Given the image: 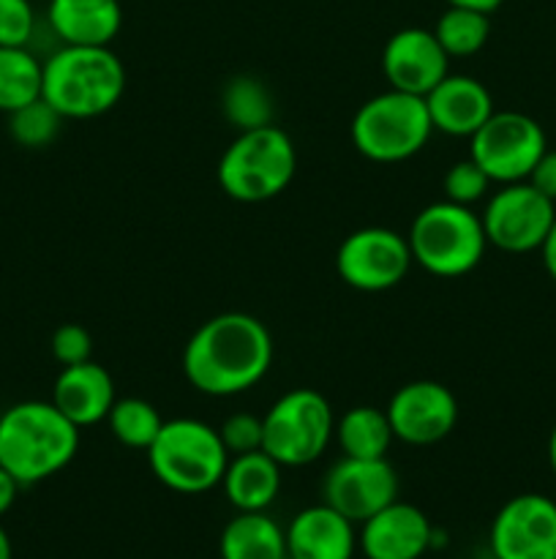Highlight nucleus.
Listing matches in <instances>:
<instances>
[{"label":"nucleus","instance_id":"nucleus-1","mask_svg":"<svg viewBox=\"0 0 556 559\" xmlns=\"http://www.w3.org/2000/svg\"><path fill=\"white\" fill-rule=\"evenodd\" d=\"M273 364V336L245 311H223L202 322L183 349V374L194 391L227 399L251 391Z\"/></svg>","mask_w":556,"mask_h":559},{"label":"nucleus","instance_id":"nucleus-2","mask_svg":"<svg viewBox=\"0 0 556 559\" xmlns=\"http://www.w3.org/2000/svg\"><path fill=\"white\" fill-rule=\"evenodd\" d=\"M80 437L52 402H20L0 413V464L20 486L41 484L74 462Z\"/></svg>","mask_w":556,"mask_h":559},{"label":"nucleus","instance_id":"nucleus-3","mask_svg":"<svg viewBox=\"0 0 556 559\" xmlns=\"http://www.w3.org/2000/svg\"><path fill=\"white\" fill-rule=\"evenodd\" d=\"M125 93V66L109 47L60 44L44 60L41 98L65 120H90L109 112Z\"/></svg>","mask_w":556,"mask_h":559},{"label":"nucleus","instance_id":"nucleus-4","mask_svg":"<svg viewBox=\"0 0 556 559\" xmlns=\"http://www.w3.org/2000/svg\"><path fill=\"white\" fill-rule=\"evenodd\" d=\"M298 173V147L276 123L238 131L218 162V186L238 202H267L287 191Z\"/></svg>","mask_w":556,"mask_h":559},{"label":"nucleus","instance_id":"nucleus-5","mask_svg":"<svg viewBox=\"0 0 556 559\" xmlns=\"http://www.w3.org/2000/svg\"><path fill=\"white\" fill-rule=\"evenodd\" d=\"M145 453L158 484L178 495H205L216 489L229 464V451L218 429L196 418L164 420Z\"/></svg>","mask_w":556,"mask_h":559},{"label":"nucleus","instance_id":"nucleus-6","mask_svg":"<svg viewBox=\"0 0 556 559\" xmlns=\"http://www.w3.org/2000/svg\"><path fill=\"white\" fill-rule=\"evenodd\" d=\"M409 251L425 273L458 278L480 265L485 254V229L472 207L439 200L425 205L409 227Z\"/></svg>","mask_w":556,"mask_h":559},{"label":"nucleus","instance_id":"nucleus-7","mask_svg":"<svg viewBox=\"0 0 556 559\" xmlns=\"http://www.w3.org/2000/svg\"><path fill=\"white\" fill-rule=\"evenodd\" d=\"M354 151L376 164H398L418 156L428 145L434 126L423 96H412L390 87L360 104L352 126Z\"/></svg>","mask_w":556,"mask_h":559},{"label":"nucleus","instance_id":"nucleus-8","mask_svg":"<svg viewBox=\"0 0 556 559\" xmlns=\"http://www.w3.org/2000/svg\"><path fill=\"white\" fill-rule=\"evenodd\" d=\"M265 440L262 451L281 467L314 464L336 435V415L330 402L314 388H292L278 396L262 415Z\"/></svg>","mask_w":556,"mask_h":559},{"label":"nucleus","instance_id":"nucleus-9","mask_svg":"<svg viewBox=\"0 0 556 559\" xmlns=\"http://www.w3.org/2000/svg\"><path fill=\"white\" fill-rule=\"evenodd\" d=\"M543 126L523 112L494 109L488 120L469 136V158L483 167L491 183H521L545 153Z\"/></svg>","mask_w":556,"mask_h":559},{"label":"nucleus","instance_id":"nucleus-10","mask_svg":"<svg viewBox=\"0 0 556 559\" xmlns=\"http://www.w3.org/2000/svg\"><path fill=\"white\" fill-rule=\"evenodd\" d=\"M485 240L505 254L540 251L545 235L556 222V202L540 194L529 180L499 186L485 202L483 213Z\"/></svg>","mask_w":556,"mask_h":559},{"label":"nucleus","instance_id":"nucleus-11","mask_svg":"<svg viewBox=\"0 0 556 559\" xmlns=\"http://www.w3.org/2000/svg\"><path fill=\"white\" fill-rule=\"evenodd\" d=\"M414 265L407 235L387 227H363L341 240L336 271L358 293H385L398 287Z\"/></svg>","mask_w":556,"mask_h":559},{"label":"nucleus","instance_id":"nucleus-12","mask_svg":"<svg viewBox=\"0 0 556 559\" xmlns=\"http://www.w3.org/2000/svg\"><path fill=\"white\" fill-rule=\"evenodd\" d=\"M322 497L349 522L363 524L398 500V475L387 459L343 456L327 469Z\"/></svg>","mask_w":556,"mask_h":559},{"label":"nucleus","instance_id":"nucleus-13","mask_svg":"<svg viewBox=\"0 0 556 559\" xmlns=\"http://www.w3.org/2000/svg\"><path fill=\"white\" fill-rule=\"evenodd\" d=\"M392 437L407 445H436L452 435L458 424V402L452 391L434 380H414L398 388L387 402Z\"/></svg>","mask_w":556,"mask_h":559},{"label":"nucleus","instance_id":"nucleus-14","mask_svg":"<svg viewBox=\"0 0 556 559\" xmlns=\"http://www.w3.org/2000/svg\"><path fill=\"white\" fill-rule=\"evenodd\" d=\"M496 559H556V500L518 495L507 500L491 524Z\"/></svg>","mask_w":556,"mask_h":559},{"label":"nucleus","instance_id":"nucleus-15","mask_svg":"<svg viewBox=\"0 0 556 559\" xmlns=\"http://www.w3.org/2000/svg\"><path fill=\"white\" fill-rule=\"evenodd\" d=\"M382 74L396 91L425 96L450 74V55L428 27H403L382 49Z\"/></svg>","mask_w":556,"mask_h":559},{"label":"nucleus","instance_id":"nucleus-16","mask_svg":"<svg viewBox=\"0 0 556 559\" xmlns=\"http://www.w3.org/2000/svg\"><path fill=\"white\" fill-rule=\"evenodd\" d=\"M434 527L418 506L390 502L365 519L358 535V546L365 559H420L431 549Z\"/></svg>","mask_w":556,"mask_h":559},{"label":"nucleus","instance_id":"nucleus-17","mask_svg":"<svg viewBox=\"0 0 556 559\" xmlns=\"http://www.w3.org/2000/svg\"><path fill=\"white\" fill-rule=\"evenodd\" d=\"M423 98L434 131L447 136L469 140L494 115V98L488 87L469 74H447Z\"/></svg>","mask_w":556,"mask_h":559},{"label":"nucleus","instance_id":"nucleus-18","mask_svg":"<svg viewBox=\"0 0 556 559\" xmlns=\"http://www.w3.org/2000/svg\"><path fill=\"white\" fill-rule=\"evenodd\" d=\"M283 533L289 559H352L358 551L354 522L327 502L303 508Z\"/></svg>","mask_w":556,"mask_h":559},{"label":"nucleus","instance_id":"nucleus-19","mask_svg":"<svg viewBox=\"0 0 556 559\" xmlns=\"http://www.w3.org/2000/svg\"><path fill=\"white\" fill-rule=\"evenodd\" d=\"M114 382L104 366L96 360H85L76 366H63L52 385V399L49 402L65 415L74 426L87 429V426L104 424L114 404Z\"/></svg>","mask_w":556,"mask_h":559},{"label":"nucleus","instance_id":"nucleus-20","mask_svg":"<svg viewBox=\"0 0 556 559\" xmlns=\"http://www.w3.org/2000/svg\"><path fill=\"white\" fill-rule=\"evenodd\" d=\"M49 31L71 47H109L123 27L120 0H49Z\"/></svg>","mask_w":556,"mask_h":559},{"label":"nucleus","instance_id":"nucleus-21","mask_svg":"<svg viewBox=\"0 0 556 559\" xmlns=\"http://www.w3.org/2000/svg\"><path fill=\"white\" fill-rule=\"evenodd\" d=\"M281 464L265 451L229 456L221 478L223 497L238 513L267 511L281 491Z\"/></svg>","mask_w":556,"mask_h":559},{"label":"nucleus","instance_id":"nucleus-22","mask_svg":"<svg viewBox=\"0 0 556 559\" xmlns=\"http://www.w3.org/2000/svg\"><path fill=\"white\" fill-rule=\"evenodd\" d=\"M221 559H289L287 533L265 511L238 513L221 533Z\"/></svg>","mask_w":556,"mask_h":559},{"label":"nucleus","instance_id":"nucleus-23","mask_svg":"<svg viewBox=\"0 0 556 559\" xmlns=\"http://www.w3.org/2000/svg\"><path fill=\"white\" fill-rule=\"evenodd\" d=\"M333 440L343 451V456L352 459H387L392 445V426L387 413L379 407H352L336 418V435Z\"/></svg>","mask_w":556,"mask_h":559},{"label":"nucleus","instance_id":"nucleus-24","mask_svg":"<svg viewBox=\"0 0 556 559\" xmlns=\"http://www.w3.org/2000/svg\"><path fill=\"white\" fill-rule=\"evenodd\" d=\"M221 112L238 131L276 123V102L265 82L254 74H238L223 85Z\"/></svg>","mask_w":556,"mask_h":559},{"label":"nucleus","instance_id":"nucleus-25","mask_svg":"<svg viewBox=\"0 0 556 559\" xmlns=\"http://www.w3.org/2000/svg\"><path fill=\"white\" fill-rule=\"evenodd\" d=\"M44 60L31 47H0V112H14L41 98Z\"/></svg>","mask_w":556,"mask_h":559},{"label":"nucleus","instance_id":"nucleus-26","mask_svg":"<svg viewBox=\"0 0 556 559\" xmlns=\"http://www.w3.org/2000/svg\"><path fill=\"white\" fill-rule=\"evenodd\" d=\"M107 426L114 440L131 451H147L161 431L164 418L147 399L125 396L114 399L107 415Z\"/></svg>","mask_w":556,"mask_h":559},{"label":"nucleus","instance_id":"nucleus-27","mask_svg":"<svg viewBox=\"0 0 556 559\" xmlns=\"http://www.w3.org/2000/svg\"><path fill=\"white\" fill-rule=\"evenodd\" d=\"M434 36L439 38L442 49L452 58H472L485 47L491 36V14L472 9L447 5L445 14L436 20Z\"/></svg>","mask_w":556,"mask_h":559},{"label":"nucleus","instance_id":"nucleus-28","mask_svg":"<svg viewBox=\"0 0 556 559\" xmlns=\"http://www.w3.org/2000/svg\"><path fill=\"white\" fill-rule=\"evenodd\" d=\"M63 120V115L47 98H36V102L9 112V134L20 147L41 151V147L52 145L58 140Z\"/></svg>","mask_w":556,"mask_h":559},{"label":"nucleus","instance_id":"nucleus-29","mask_svg":"<svg viewBox=\"0 0 556 559\" xmlns=\"http://www.w3.org/2000/svg\"><path fill=\"white\" fill-rule=\"evenodd\" d=\"M491 178L483 173L474 158H461V162L452 164L450 169L442 178V191H445V200L456 202V205L472 207L474 202L485 200L491 189Z\"/></svg>","mask_w":556,"mask_h":559},{"label":"nucleus","instance_id":"nucleus-30","mask_svg":"<svg viewBox=\"0 0 556 559\" xmlns=\"http://www.w3.org/2000/svg\"><path fill=\"white\" fill-rule=\"evenodd\" d=\"M36 11L31 0H0V47H31Z\"/></svg>","mask_w":556,"mask_h":559},{"label":"nucleus","instance_id":"nucleus-31","mask_svg":"<svg viewBox=\"0 0 556 559\" xmlns=\"http://www.w3.org/2000/svg\"><path fill=\"white\" fill-rule=\"evenodd\" d=\"M223 445H227L229 456L238 453L262 451V440H265V426H262V415L254 413H234L218 429Z\"/></svg>","mask_w":556,"mask_h":559},{"label":"nucleus","instance_id":"nucleus-32","mask_svg":"<svg viewBox=\"0 0 556 559\" xmlns=\"http://www.w3.org/2000/svg\"><path fill=\"white\" fill-rule=\"evenodd\" d=\"M49 349H52V358L58 360L60 366H76L90 360L93 338L90 333L82 325H76V322H65V325H60L58 331L52 333Z\"/></svg>","mask_w":556,"mask_h":559},{"label":"nucleus","instance_id":"nucleus-33","mask_svg":"<svg viewBox=\"0 0 556 559\" xmlns=\"http://www.w3.org/2000/svg\"><path fill=\"white\" fill-rule=\"evenodd\" d=\"M527 180L540 191V194H545L548 200L556 202V151L545 147V153L540 156V162L534 164V169L529 173Z\"/></svg>","mask_w":556,"mask_h":559},{"label":"nucleus","instance_id":"nucleus-34","mask_svg":"<svg viewBox=\"0 0 556 559\" xmlns=\"http://www.w3.org/2000/svg\"><path fill=\"white\" fill-rule=\"evenodd\" d=\"M22 486L16 484L14 475L9 473V469L0 464V516H5V513L11 511V506L16 502V495H20Z\"/></svg>","mask_w":556,"mask_h":559},{"label":"nucleus","instance_id":"nucleus-35","mask_svg":"<svg viewBox=\"0 0 556 559\" xmlns=\"http://www.w3.org/2000/svg\"><path fill=\"white\" fill-rule=\"evenodd\" d=\"M540 257H543L545 273H548L551 282L556 284V222H554V227H551V233L545 235L543 246H540Z\"/></svg>","mask_w":556,"mask_h":559},{"label":"nucleus","instance_id":"nucleus-36","mask_svg":"<svg viewBox=\"0 0 556 559\" xmlns=\"http://www.w3.org/2000/svg\"><path fill=\"white\" fill-rule=\"evenodd\" d=\"M447 5H458V9H472L483 11V14H494L505 0H445Z\"/></svg>","mask_w":556,"mask_h":559},{"label":"nucleus","instance_id":"nucleus-37","mask_svg":"<svg viewBox=\"0 0 556 559\" xmlns=\"http://www.w3.org/2000/svg\"><path fill=\"white\" fill-rule=\"evenodd\" d=\"M0 559H11V540L3 527H0Z\"/></svg>","mask_w":556,"mask_h":559},{"label":"nucleus","instance_id":"nucleus-38","mask_svg":"<svg viewBox=\"0 0 556 559\" xmlns=\"http://www.w3.org/2000/svg\"><path fill=\"white\" fill-rule=\"evenodd\" d=\"M548 464H551V469H554V475H556V426H554V431H551V437H548Z\"/></svg>","mask_w":556,"mask_h":559}]
</instances>
